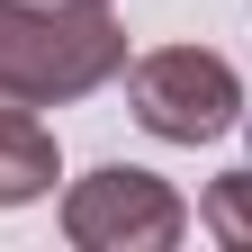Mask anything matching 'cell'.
Listing matches in <instances>:
<instances>
[{
  "instance_id": "6da1fadb",
  "label": "cell",
  "mask_w": 252,
  "mask_h": 252,
  "mask_svg": "<svg viewBox=\"0 0 252 252\" xmlns=\"http://www.w3.org/2000/svg\"><path fill=\"white\" fill-rule=\"evenodd\" d=\"M126 81V27L108 0H0V99L72 108Z\"/></svg>"
},
{
  "instance_id": "7a4b0ae2",
  "label": "cell",
  "mask_w": 252,
  "mask_h": 252,
  "mask_svg": "<svg viewBox=\"0 0 252 252\" xmlns=\"http://www.w3.org/2000/svg\"><path fill=\"white\" fill-rule=\"evenodd\" d=\"M126 108L162 144H216L225 126H243V72L216 45H153L126 63Z\"/></svg>"
},
{
  "instance_id": "3957f363",
  "label": "cell",
  "mask_w": 252,
  "mask_h": 252,
  "mask_svg": "<svg viewBox=\"0 0 252 252\" xmlns=\"http://www.w3.org/2000/svg\"><path fill=\"white\" fill-rule=\"evenodd\" d=\"M189 234V198L144 162H99L63 189V243L72 252H171Z\"/></svg>"
},
{
  "instance_id": "277c9868",
  "label": "cell",
  "mask_w": 252,
  "mask_h": 252,
  "mask_svg": "<svg viewBox=\"0 0 252 252\" xmlns=\"http://www.w3.org/2000/svg\"><path fill=\"white\" fill-rule=\"evenodd\" d=\"M54 180H63V153H54L45 108L0 99V207H36V198H54Z\"/></svg>"
},
{
  "instance_id": "5b68a950",
  "label": "cell",
  "mask_w": 252,
  "mask_h": 252,
  "mask_svg": "<svg viewBox=\"0 0 252 252\" xmlns=\"http://www.w3.org/2000/svg\"><path fill=\"white\" fill-rule=\"evenodd\" d=\"M198 225L225 243V252H252V162L243 171H216L198 189Z\"/></svg>"
}]
</instances>
